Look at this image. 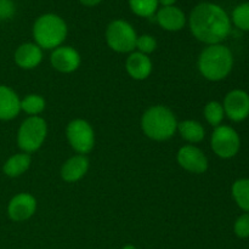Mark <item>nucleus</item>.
<instances>
[{"mask_svg":"<svg viewBox=\"0 0 249 249\" xmlns=\"http://www.w3.org/2000/svg\"><path fill=\"white\" fill-rule=\"evenodd\" d=\"M190 31L197 40L208 45L220 44L231 32L230 17L213 2H201L190 14Z\"/></svg>","mask_w":249,"mask_h":249,"instance_id":"f257e3e1","label":"nucleus"},{"mask_svg":"<svg viewBox=\"0 0 249 249\" xmlns=\"http://www.w3.org/2000/svg\"><path fill=\"white\" fill-rule=\"evenodd\" d=\"M231 192L237 206L249 213V179H240L233 182Z\"/></svg>","mask_w":249,"mask_h":249,"instance_id":"412c9836","label":"nucleus"},{"mask_svg":"<svg viewBox=\"0 0 249 249\" xmlns=\"http://www.w3.org/2000/svg\"><path fill=\"white\" fill-rule=\"evenodd\" d=\"M178 164L192 174H203L208 170V158L195 145H185L177 153Z\"/></svg>","mask_w":249,"mask_h":249,"instance_id":"1a4fd4ad","label":"nucleus"},{"mask_svg":"<svg viewBox=\"0 0 249 249\" xmlns=\"http://www.w3.org/2000/svg\"><path fill=\"white\" fill-rule=\"evenodd\" d=\"M211 145L212 150L218 157L229 160L238 153L241 140L235 129L229 125H219L212 134Z\"/></svg>","mask_w":249,"mask_h":249,"instance_id":"6e6552de","label":"nucleus"},{"mask_svg":"<svg viewBox=\"0 0 249 249\" xmlns=\"http://www.w3.org/2000/svg\"><path fill=\"white\" fill-rule=\"evenodd\" d=\"M122 249H138V248H136L135 246H133V245H126V246H124V247Z\"/></svg>","mask_w":249,"mask_h":249,"instance_id":"c756f323","label":"nucleus"},{"mask_svg":"<svg viewBox=\"0 0 249 249\" xmlns=\"http://www.w3.org/2000/svg\"><path fill=\"white\" fill-rule=\"evenodd\" d=\"M68 28L63 18L55 14H45L33 24L34 43L43 50H53L67 38Z\"/></svg>","mask_w":249,"mask_h":249,"instance_id":"20e7f679","label":"nucleus"},{"mask_svg":"<svg viewBox=\"0 0 249 249\" xmlns=\"http://www.w3.org/2000/svg\"><path fill=\"white\" fill-rule=\"evenodd\" d=\"M197 66L202 77L211 82H219L225 79L232 70V53L221 44L208 45L199 55Z\"/></svg>","mask_w":249,"mask_h":249,"instance_id":"7ed1b4c3","label":"nucleus"},{"mask_svg":"<svg viewBox=\"0 0 249 249\" xmlns=\"http://www.w3.org/2000/svg\"><path fill=\"white\" fill-rule=\"evenodd\" d=\"M233 230H235V233L237 237H249V213H245L241 216H238L237 220L235 221Z\"/></svg>","mask_w":249,"mask_h":249,"instance_id":"a878e982","label":"nucleus"},{"mask_svg":"<svg viewBox=\"0 0 249 249\" xmlns=\"http://www.w3.org/2000/svg\"><path fill=\"white\" fill-rule=\"evenodd\" d=\"M66 138L78 155H88L95 146V131L85 119H73L66 128Z\"/></svg>","mask_w":249,"mask_h":249,"instance_id":"0eeeda50","label":"nucleus"},{"mask_svg":"<svg viewBox=\"0 0 249 249\" xmlns=\"http://www.w3.org/2000/svg\"><path fill=\"white\" fill-rule=\"evenodd\" d=\"M224 112L233 122H242L249 116V95L240 89L229 92L224 100Z\"/></svg>","mask_w":249,"mask_h":249,"instance_id":"9b49d317","label":"nucleus"},{"mask_svg":"<svg viewBox=\"0 0 249 249\" xmlns=\"http://www.w3.org/2000/svg\"><path fill=\"white\" fill-rule=\"evenodd\" d=\"M178 123L172 109L163 105L150 107L141 117V129L153 141H167L173 138L178 130Z\"/></svg>","mask_w":249,"mask_h":249,"instance_id":"f03ea898","label":"nucleus"},{"mask_svg":"<svg viewBox=\"0 0 249 249\" xmlns=\"http://www.w3.org/2000/svg\"><path fill=\"white\" fill-rule=\"evenodd\" d=\"M158 0H129L131 11L140 17L153 16L158 7Z\"/></svg>","mask_w":249,"mask_h":249,"instance_id":"5701e85b","label":"nucleus"},{"mask_svg":"<svg viewBox=\"0 0 249 249\" xmlns=\"http://www.w3.org/2000/svg\"><path fill=\"white\" fill-rule=\"evenodd\" d=\"M232 22L241 31H249V2H245L232 11Z\"/></svg>","mask_w":249,"mask_h":249,"instance_id":"b1692460","label":"nucleus"},{"mask_svg":"<svg viewBox=\"0 0 249 249\" xmlns=\"http://www.w3.org/2000/svg\"><path fill=\"white\" fill-rule=\"evenodd\" d=\"M43 49L36 43H24L15 51V63L22 70H34L43 61Z\"/></svg>","mask_w":249,"mask_h":249,"instance_id":"ddd939ff","label":"nucleus"},{"mask_svg":"<svg viewBox=\"0 0 249 249\" xmlns=\"http://www.w3.org/2000/svg\"><path fill=\"white\" fill-rule=\"evenodd\" d=\"M36 211V199L33 195L21 192L11 198L7 206V215L11 220L21 223L28 220Z\"/></svg>","mask_w":249,"mask_h":249,"instance_id":"f8f14e48","label":"nucleus"},{"mask_svg":"<svg viewBox=\"0 0 249 249\" xmlns=\"http://www.w3.org/2000/svg\"><path fill=\"white\" fill-rule=\"evenodd\" d=\"M224 117H225V112L220 102L209 101L204 107V118L208 122V124H211L214 128L220 125Z\"/></svg>","mask_w":249,"mask_h":249,"instance_id":"4be33fe9","label":"nucleus"},{"mask_svg":"<svg viewBox=\"0 0 249 249\" xmlns=\"http://www.w3.org/2000/svg\"><path fill=\"white\" fill-rule=\"evenodd\" d=\"M32 158L28 153H16V155L11 156L9 160L5 162L2 170H4L5 175L10 178H17L21 177L22 174L27 172L31 167Z\"/></svg>","mask_w":249,"mask_h":249,"instance_id":"6ab92c4d","label":"nucleus"},{"mask_svg":"<svg viewBox=\"0 0 249 249\" xmlns=\"http://www.w3.org/2000/svg\"><path fill=\"white\" fill-rule=\"evenodd\" d=\"M136 50L145 55H150L157 49V40L150 34H142L136 39Z\"/></svg>","mask_w":249,"mask_h":249,"instance_id":"393cba45","label":"nucleus"},{"mask_svg":"<svg viewBox=\"0 0 249 249\" xmlns=\"http://www.w3.org/2000/svg\"><path fill=\"white\" fill-rule=\"evenodd\" d=\"M46 107V101L41 95L29 94L21 100V111L28 114L29 117L39 116L44 112Z\"/></svg>","mask_w":249,"mask_h":249,"instance_id":"aec40b11","label":"nucleus"},{"mask_svg":"<svg viewBox=\"0 0 249 249\" xmlns=\"http://www.w3.org/2000/svg\"><path fill=\"white\" fill-rule=\"evenodd\" d=\"M158 24L168 32L181 31L186 24L185 14L177 6H163L156 15Z\"/></svg>","mask_w":249,"mask_h":249,"instance_id":"dca6fc26","label":"nucleus"},{"mask_svg":"<svg viewBox=\"0 0 249 249\" xmlns=\"http://www.w3.org/2000/svg\"><path fill=\"white\" fill-rule=\"evenodd\" d=\"M126 73L135 80H145L151 75L153 70L152 61L150 56L133 51L129 53L125 61Z\"/></svg>","mask_w":249,"mask_h":249,"instance_id":"4468645a","label":"nucleus"},{"mask_svg":"<svg viewBox=\"0 0 249 249\" xmlns=\"http://www.w3.org/2000/svg\"><path fill=\"white\" fill-rule=\"evenodd\" d=\"M15 5L11 0H0V19H9L14 16Z\"/></svg>","mask_w":249,"mask_h":249,"instance_id":"bb28decb","label":"nucleus"},{"mask_svg":"<svg viewBox=\"0 0 249 249\" xmlns=\"http://www.w3.org/2000/svg\"><path fill=\"white\" fill-rule=\"evenodd\" d=\"M107 45L119 53H130L136 48L138 34L134 27L124 19H114L106 29Z\"/></svg>","mask_w":249,"mask_h":249,"instance_id":"423d86ee","label":"nucleus"},{"mask_svg":"<svg viewBox=\"0 0 249 249\" xmlns=\"http://www.w3.org/2000/svg\"><path fill=\"white\" fill-rule=\"evenodd\" d=\"M21 112L18 95L6 85H0V121H11Z\"/></svg>","mask_w":249,"mask_h":249,"instance_id":"f3484780","label":"nucleus"},{"mask_svg":"<svg viewBox=\"0 0 249 249\" xmlns=\"http://www.w3.org/2000/svg\"><path fill=\"white\" fill-rule=\"evenodd\" d=\"M90 162L87 156L75 155L68 158L61 167V178L66 182H77L87 175Z\"/></svg>","mask_w":249,"mask_h":249,"instance_id":"2eb2a0df","label":"nucleus"},{"mask_svg":"<svg viewBox=\"0 0 249 249\" xmlns=\"http://www.w3.org/2000/svg\"><path fill=\"white\" fill-rule=\"evenodd\" d=\"M177 131H179L180 136L185 141L190 142V145L201 142L206 136V130H204L203 125L194 119H186V121L178 123Z\"/></svg>","mask_w":249,"mask_h":249,"instance_id":"a211bd4d","label":"nucleus"},{"mask_svg":"<svg viewBox=\"0 0 249 249\" xmlns=\"http://www.w3.org/2000/svg\"><path fill=\"white\" fill-rule=\"evenodd\" d=\"M158 2L162 4L163 6H173L177 2V0H158Z\"/></svg>","mask_w":249,"mask_h":249,"instance_id":"c85d7f7f","label":"nucleus"},{"mask_svg":"<svg viewBox=\"0 0 249 249\" xmlns=\"http://www.w3.org/2000/svg\"><path fill=\"white\" fill-rule=\"evenodd\" d=\"M48 135V124L40 116L28 117L17 131V145L24 153H33L43 146Z\"/></svg>","mask_w":249,"mask_h":249,"instance_id":"39448f33","label":"nucleus"},{"mask_svg":"<svg viewBox=\"0 0 249 249\" xmlns=\"http://www.w3.org/2000/svg\"><path fill=\"white\" fill-rule=\"evenodd\" d=\"M50 63L53 70L61 73H72L79 68L82 57L74 48L61 45L53 49L50 55Z\"/></svg>","mask_w":249,"mask_h":249,"instance_id":"9d476101","label":"nucleus"},{"mask_svg":"<svg viewBox=\"0 0 249 249\" xmlns=\"http://www.w3.org/2000/svg\"><path fill=\"white\" fill-rule=\"evenodd\" d=\"M84 6H96L99 5L102 0H79Z\"/></svg>","mask_w":249,"mask_h":249,"instance_id":"cd10ccee","label":"nucleus"}]
</instances>
